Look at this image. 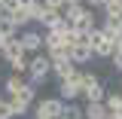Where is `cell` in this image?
<instances>
[{"instance_id":"cell-1","label":"cell","mask_w":122,"mask_h":119,"mask_svg":"<svg viewBox=\"0 0 122 119\" xmlns=\"http://www.w3.org/2000/svg\"><path fill=\"white\" fill-rule=\"evenodd\" d=\"M61 15H64V21L73 31H86V34H89V31L98 28V15H95V9H89L86 3H79V6H64Z\"/></svg>"},{"instance_id":"cell-2","label":"cell","mask_w":122,"mask_h":119,"mask_svg":"<svg viewBox=\"0 0 122 119\" xmlns=\"http://www.w3.org/2000/svg\"><path fill=\"white\" fill-rule=\"evenodd\" d=\"M49 73H52V61H49V55H43V52L30 55V64H28L30 86H46V83H49Z\"/></svg>"},{"instance_id":"cell-3","label":"cell","mask_w":122,"mask_h":119,"mask_svg":"<svg viewBox=\"0 0 122 119\" xmlns=\"http://www.w3.org/2000/svg\"><path fill=\"white\" fill-rule=\"evenodd\" d=\"M89 49L95 58H110L113 49H116V40H110L101 28H95V31H89Z\"/></svg>"},{"instance_id":"cell-4","label":"cell","mask_w":122,"mask_h":119,"mask_svg":"<svg viewBox=\"0 0 122 119\" xmlns=\"http://www.w3.org/2000/svg\"><path fill=\"white\" fill-rule=\"evenodd\" d=\"M61 110H64V101L61 98H40L30 107V116L34 119H58Z\"/></svg>"},{"instance_id":"cell-5","label":"cell","mask_w":122,"mask_h":119,"mask_svg":"<svg viewBox=\"0 0 122 119\" xmlns=\"http://www.w3.org/2000/svg\"><path fill=\"white\" fill-rule=\"evenodd\" d=\"M82 95V70H76L73 76H67V79H61L58 83V98L67 104V101H76Z\"/></svg>"},{"instance_id":"cell-6","label":"cell","mask_w":122,"mask_h":119,"mask_svg":"<svg viewBox=\"0 0 122 119\" xmlns=\"http://www.w3.org/2000/svg\"><path fill=\"white\" fill-rule=\"evenodd\" d=\"M18 43L28 55H37V52H43V34L40 31H18Z\"/></svg>"},{"instance_id":"cell-7","label":"cell","mask_w":122,"mask_h":119,"mask_svg":"<svg viewBox=\"0 0 122 119\" xmlns=\"http://www.w3.org/2000/svg\"><path fill=\"white\" fill-rule=\"evenodd\" d=\"M6 104H9V113H12V119L28 116V113H30V107H34L28 98H21V95H12V98H6Z\"/></svg>"},{"instance_id":"cell-8","label":"cell","mask_w":122,"mask_h":119,"mask_svg":"<svg viewBox=\"0 0 122 119\" xmlns=\"http://www.w3.org/2000/svg\"><path fill=\"white\" fill-rule=\"evenodd\" d=\"M76 73V64L70 58H58V61H52V76H55V79H67V76H73Z\"/></svg>"},{"instance_id":"cell-9","label":"cell","mask_w":122,"mask_h":119,"mask_svg":"<svg viewBox=\"0 0 122 119\" xmlns=\"http://www.w3.org/2000/svg\"><path fill=\"white\" fill-rule=\"evenodd\" d=\"M25 86H28V79L21 73H9L6 79H3V92L12 98V95H18V92H25Z\"/></svg>"},{"instance_id":"cell-10","label":"cell","mask_w":122,"mask_h":119,"mask_svg":"<svg viewBox=\"0 0 122 119\" xmlns=\"http://www.w3.org/2000/svg\"><path fill=\"white\" fill-rule=\"evenodd\" d=\"M82 116L86 119H107L110 113H107L104 101H86V104H82Z\"/></svg>"},{"instance_id":"cell-11","label":"cell","mask_w":122,"mask_h":119,"mask_svg":"<svg viewBox=\"0 0 122 119\" xmlns=\"http://www.w3.org/2000/svg\"><path fill=\"white\" fill-rule=\"evenodd\" d=\"M18 55H28V52L21 49V43H18V37H12V40H6V46H3V52H0V58H3L6 64H9V61H12V58H18Z\"/></svg>"},{"instance_id":"cell-12","label":"cell","mask_w":122,"mask_h":119,"mask_svg":"<svg viewBox=\"0 0 122 119\" xmlns=\"http://www.w3.org/2000/svg\"><path fill=\"white\" fill-rule=\"evenodd\" d=\"M92 58H95V55H92L89 46H73V49H70V61H73L76 67H79V64H89Z\"/></svg>"},{"instance_id":"cell-13","label":"cell","mask_w":122,"mask_h":119,"mask_svg":"<svg viewBox=\"0 0 122 119\" xmlns=\"http://www.w3.org/2000/svg\"><path fill=\"white\" fill-rule=\"evenodd\" d=\"M82 98H86V101H104L107 98L104 83H95V86H89V89H82Z\"/></svg>"},{"instance_id":"cell-14","label":"cell","mask_w":122,"mask_h":119,"mask_svg":"<svg viewBox=\"0 0 122 119\" xmlns=\"http://www.w3.org/2000/svg\"><path fill=\"white\" fill-rule=\"evenodd\" d=\"M104 107L110 116H116V113H122V92H113V95H107L104 98Z\"/></svg>"},{"instance_id":"cell-15","label":"cell","mask_w":122,"mask_h":119,"mask_svg":"<svg viewBox=\"0 0 122 119\" xmlns=\"http://www.w3.org/2000/svg\"><path fill=\"white\" fill-rule=\"evenodd\" d=\"M58 119H86L82 116V107L76 104V101H67V104H64V110H61V116Z\"/></svg>"},{"instance_id":"cell-16","label":"cell","mask_w":122,"mask_h":119,"mask_svg":"<svg viewBox=\"0 0 122 119\" xmlns=\"http://www.w3.org/2000/svg\"><path fill=\"white\" fill-rule=\"evenodd\" d=\"M49 15H55V12H49L43 3H37V6L30 9V21H37V25H46V21H49Z\"/></svg>"},{"instance_id":"cell-17","label":"cell","mask_w":122,"mask_h":119,"mask_svg":"<svg viewBox=\"0 0 122 119\" xmlns=\"http://www.w3.org/2000/svg\"><path fill=\"white\" fill-rule=\"evenodd\" d=\"M28 64H30V55H18V58H12L9 61V67H12V73H28Z\"/></svg>"},{"instance_id":"cell-18","label":"cell","mask_w":122,"mask_h":119,"mask_svg":"<svg viewBox=\"0 0 122 119\" xmlns=\"http://www.w3.org/2000/svg\"><path fill=\"white\" fill-rule=\"evenodd\" d=\"M110 64H113V70H122V43H116L113 55H110Z\"/></svg>"},{"instance_id":"cell-19","label":"cell","mask_w":122,"mask_h":119,"mask_svg":"<svg viewBox=\"0 0 122 119\" xmlns=\"http://www.w3.org/2000/svg\"><path fill=\"white\" fill-rule=\"evenodd\" d=\"M40 3H43L49 12H61L64 9V0H40Z\"/></svg>"},{"instance_id":"cell-20","label":"cell","mask_w":122,"mask_h":119,"mask_svg":"<svg viewBox=\"0 0 122 119\" xmlns=\"http://www.w3.org/2000/svg\"><path fill=\"white\" fill-rule=\"evenodd\" d=\"M82 3H86L89 9H104V6L110 3V0H82Z\"/></svg>"},{"instance_id":"cell-21","label":"cell","mask_w":122,"mask_h":119,"mask_svg":"<svg viewBox=\"0 0 122 119\" xmlns=\"http://www.w3.org/2000/svg\"><path fill=\"white\" fill-rule=\"evenodd\" d=\"M37 3H40V0H18V9H25V12L30 15V9H34Z\"/></svg>"},{"instance_id":"cell-22","label":"cell","mask_w":122,"mask_h":119,"mask_svg":"<svg viewBox=\"0 0 122 119\" xmlns=\"http://www.w3.org/2000/svg\"><path fill=\"white\" fill-rule=\"evenodd\" d=\"M82 0H64V6H79Z\"/></svg>"},{"instance_id":"cell-23","label":"cell","mask_w":122,"mask_h":119,"mask_svg":"<svg viewBox=\"0 0 122 119\" xmlns=\"http://www.w3.org/2000/svg\"><path fill=\"white\" fill-rule=\"evenodd\" d=\"M116 119H122V113H116Z\"/></svg>"},{"instance_id":"cell-24","label":"cell","mask_w":122,"mask_h":119,"mask_svg":"<svg viewBox=\"0 0 122 119\" xmlns=\"http://www.w3.org/2000/svg\"><path fill=\"white\" fill-rule=\"evenodd\" d=\"M107 119H116V116H107Z\"/></svg>"},{"instance_id":"cell-25","label":"cell","mask_w":122,"mask_h":119,"mask_svg":"<svg viewBox=\"0 0 122 119\" xmlns=\"http://www.w3.org/2000/svg\"><path fill=\"white\" fill-rule=\"evenodd\" d=\"M30 119H34V116H30Z\"/></svg>"}]
</instances>
